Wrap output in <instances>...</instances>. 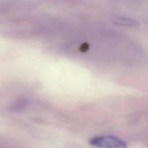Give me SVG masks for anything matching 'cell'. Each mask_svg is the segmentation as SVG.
I'll use <instances>...</instances> for the list:
<instances>
[{"mask_svg": "<svg viewBox=\"0 0 148 148\" xmlns=\"http://www.w3.org/2000/svg\"><path fill=\"white\" fill-rule=\"evenodd\" d=\"M91 145L99 148H125L124 142L113 136H100L90 140Z\"/></svg>", "mask_w": 148, "mask_h": 148, "instance_id": "6da1fadb", "label": "cell"}, {"mask_svg": "<svg viewBox=\"0 0 148 148\" xmlns=\"http://www.w3.org/2000/svg\"><path fill=\"white\" fill-rule=\"evenodd\" d=\"M117 23H120V24L124 25H135L136 24L135 21L130 19V18H118Z\"/></svg>", "mask_w": 148, "mask_h": 148, "instance_id": "7a4b0ae2", "label": "cell"}]
</instances>
